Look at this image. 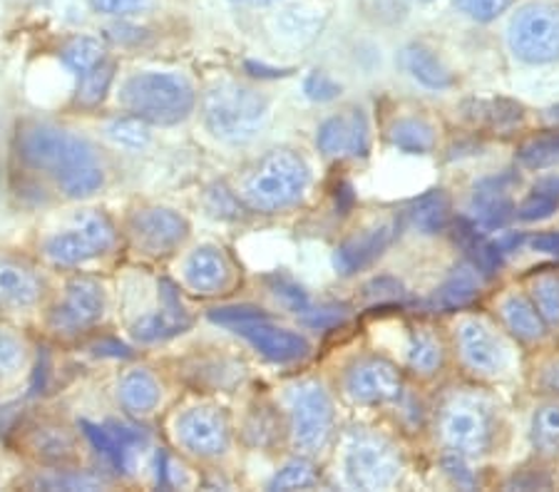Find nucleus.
<instances>
[{"label":"nucleus","instance_id":"1","mask_svg":"<svg viewBox=\"0 0 559 492\" xmlns=\"http://www.w3.org/2000/svg\"><path fill=\"white\" fill-rule=\"evenodd\" d=\"M15 155L68 196L87 200L105 184L100 152L80 132L52 122H25L15 134Z\"/></svg>","mask_w":559,"mask_h":492},{"label":"nucleus","instance_id":"2","mask_svg":"<svg viewBox=\"0 0 559 492\" xmlns=\"http://www.w3.org/2000/svg\"><path fill=\"white\" fill-rule=\"evenodd\" d=\"M122 110L157 128H173L194 112L197 89L179 73L144 70L124 80L117 93Z\"/></svg>","mask_w":559,"mask_h":492},{"label":"nucleus","instance_id":"3","mask_svg":"<svg viewBox=\"0 0 559 492\" xmlns=\"http://www.w3.org/2000/svg\"><path fill=\"white\" fill-rule=\"evenodd\" d=\"M204 128L227 145H247L257 140L269 120V100L254 87L219 80L206 87L202 100Z\"/></svg>","mask_w":559,"mask_h":492},{"label":"nucleus","instance_id":"4","mask_svg":"<svg viewBox=\"0 0 559 492\" xmlns=\"http://www.w3.org/2000/svg\"><path fill=\"white\" fill-rule=\"evenodd\" d=\"M311 169L294 149H272L241 179V202L249 209L274 214L294 207L309 190Z\"/></svg>","mask_w":559,"mask_h":492},{"label":"nucleus","instance_id":"5","mask_svg":"<svg viewBox=\"0 0 559 492\" xmlns=\"http://www.w3.org/2000/svg\"><path fill=\"white\" fill-rule=\"evenodd\" d=\"M214 324L231 328L234 334L257 348L272 363H294L309 353V341L296 331L276 326L264 311L257 307H224L210 313Z\"/></svg>","mask_w":559,"mask_h":492},{"label":"nucleus","instance_id":"6","mask_svg":"<svg viewBox=\"0 0 559 492\" xmlns=\"http://www.w3.org/2000/svg\"><path fill=\"white\" fill-rule=\"evenodd\" d=\"M117 229L105 212H78L68 227L43 241V254L56 266H83L112 252Z\"/></svg>","mask_w":559,"mask_h":492},{"label":"nucleus","instance_id":"7","mask_svg":"<svg viewBox=\"0 0 559 492\" xmlns=\"http://www.w3.org/2000/svg\"><path fill=\"white\" fill-rule=\"evenodd\" d=\"M512 56L527 65H547L559 58V8L527 3L512 15L508 28Z\"/></svg>","mask_w":559,"mask_h":492},{"label":"nucleus","instance_id":"8","mask_svg":"<svg viewBox=\"0 0 559 492\" xmlns=\"http://www.w3.org/2000/svg\"><path fill=\"white\" fill-rule=\"evenodd\" d=\"M403 460L391 441L371 433H356L346 445L344 472L350 488L385 490L401 478Z\"/></svg>","mask_w":559,"mask_h":492},{"label":"nucleus","instance_id":"9","mask_svg":"<svg viewBox=\"0 0 559 492\" xmlns=\"http://www.w3.org/2000/svg\"><path fill=\"white\" fill-rule=\"evenodd\" d=\"M294 445L304 453H319L333 433V403L321 383H299L288 393Z\"/></svg>","mask_w":559,"mask_h":492},{"label":"nucleus","instance_id":"10","mask_svg":"<svg viewBox=\"0 0 559 492\" xmlns=\"http://www.w3.org/2000/svg\"><path fill=\"white\" fill-rule=\"evenodd\" d=\"M440 435L460 458H477L492 443V413L483 400L457 396L440 416Z\"/></svg>","mask_w":559,"mask_h":492},{"label":"nucleus","instance_id":"11","mask_svg":"<svg viewBox=\"0 0 559 492\" xmlns=\"http://www.w3.org/2000/svg\"><path fill=\"white\" fill-rule=\"evenodd\" d=\"M107 307L100 281L90 276H75L62 293V301L50 313V328L62 336H75L93 328Z\"/></svg>","mask_w":559,"mask_h":492},{"label":"nucleus","instance_id":"12","mask_svg":"<svg viewBox=\"0 0 559 492\" xmlns=\"http://www.w3.org/2000/svg\"><path fill=\"white\" fill-rule=\"evenodd\" d=\"M130 237L140 252L150 256L173 254L189 237V221L167 207H144L130 217Z\"/></svg>","mask_w":559,"mask_h":492},{"label":"nucleus","instance_id":"13","mask_svg":"<svg viewBox=\"0 0 559 492\" xmlns=\"http://www.w3.org/2000/svg\"><path fill=\"white\" fill-rule=\"evenodd\" d=\"M175 435L179 445L200 458H216L229 447V423L227 416L216 408H189L175 423Z\"/></svg>","mask_w":559,"mask_h":492},{"label":"nucleus","instance_id":"14","mask_svg":"<svg viewBox=\"0 0 559 492\" xmlns=\"http://www.w3.org/2000/svg\"><path fill=\"white\" fill-rule=\"evenodd\" d=\"M316 145L326 157H366L371 149V124L366 112L350 107L333 115L316 132Z\"/></svg>","mask_w":559,"mask_h":492},{"label":"nucleus","instance_id":"15","mask_svg":"<svg viewBox=\"0 0 559 492\" xmlns=\"http://www.w3.org/2000/svg\"><path fill=\"white\" fill-rule=\"evenodd\" d=\"M518 179L512 175H500L483 179L475 187L467 204V219H471L477 229L483 231H498L504 229L515 219V202H512V190H515Z\"/></svg>","mask_w":559,"mask_h":492},{"label":"nucleus","instance_id":"16","mask_svg":"<svg viewBox=\"0 0 559 492\" xmlns=\"http://www.w3.org/2000/svg\"><path fill=\"white\" fill-rule=\"evenodd\" d=\"M346 393L356 403H368V406L391 403L401 396V373L385 358H360L346 373Z\"/></svg>","mask_w":559,"mask_h":492},{"label":"nucleus","instance_id":"17","mask_svg":"<svg viewBox=\"0 0 559 492\" xmlns=\"http://www.w3.org/2000/svg\"><path fill=\"white\" fill-rule=\"evenodd\" d=\"M159 309L144 313L140 321L132 324V336L140 344H159L167 338H175L185 331L192 328V316H189L179 291L169 281H159Z\"/></svg>","mask_w":559,"mask_h":492},{"label":"nucleus","instance_id":"18","mask_svg":"<svg viewBox=\"0 0 559 492\" xmlns=\"http://www.w3.org/2000/svg\"><path fill=\"white\" fill-rule=\"evenodd\" d=\"M45 281L31 262L0 252V311H25L43 299Z\"/></svg>","mask_w":559,"mask_h":492},{"label":"nucleus","instance_id":"19","mask_svg":"<svg viewBox=\"0 0 559 492\" xmlns=\"http://www.w3.org/2000/svg\"><path fill=\"white\" fill-rule=\"evenodd\" d=\"M395 235H399V221L395 219H383L371 224V227L360 229L358 235L348 237L344 244L333 252V266H336V272L341 276L360 272V268L376 262V259L391 247Z\"/></svg>","mask_w":559,"mask_h":492},{"label":"nucleus","instance_id":"20","mask_svg":"<svg viewBox=\"0 0 559 492\" xmlns=\"http://www.w3.org/2000/svg\"><path fill=\"white\" fill-rule=\"evenodd\" d=\"M457 346L465 363L480 373H500L508 363V351L488 324L480 319H467L457 328Z\"/></svg>","mask_w":559,"mask_h":492},{"label":"nucleus","instance_id":"21","mask_svg":"<svg viewBox=\"0 0 559 492\" xmlns=\"http://www.w3.org/2000/svg\"><path fill=\"white\" fill-rule=\"evenodd\" d=\"M83 433L97 453L103 458L115 465L117 470L128 472L132 468V458L140 453V447L144 445V435L138 431V428L122 425V423H105V425H95L83 420L80 423Z\"/></svg>","mask_w":559,"mask_h":492},{"label":"nucleus","instance_id":"22","mask_svg":"<svg viewBox=\"0 0 559 492\" xmlns=\"http://www.w3.org/2000/svg\"><path fill=\"white\" fill-rule=\"evenodd\" d=\"M182 274L189 289L202 293V297H212V293H222L229 286L231 264L219 247L202 244L187 256Z\"/></svg>","mask_w":559,"mask_h":492},{"label":"nucleus","instance_id":"23","mask_svg":"<svg viewBox=\"0 0 559 492\" xmlns=\"http://www.w3.org/2000/svg\"><path fill=\"white\" fill-rule=\"evenodd\" d=\"M485 276L477 272L473 264H460L448 279L438 286L436 293H432L428 307L436 311H455L465 309L480 297Z\"/></svg>","mask_w":559,"mask_h":492},{"label":"nucleus","instance_id":"24","mask_svg":"<svg viewBox=\"0 0 559 492\" xmlns=\"http://www.w3.org/2000/svg\"><path fill=\"white\" fill-rule=\"evenodd\" d=\"M117 400L130 416H150L159 406L162 386L147 369H132L117 383Z\"/></svg>","mask_w":559,"mask_h":492},{"label":"nucleus","instance_id":"25","mask_svg":"<svg viewBox=\"0 0 559 492\" xmlns=\"http://www.w3.org/2000/svg\"><path fill=\"white\" fill-rule=\"evenodd\" d=\"M401 68L413 80L430 89H448L455 85V75L445 68V62L436 56V50L413 43L401 50Z\"/></svg>","mask_w":559,"mask_h":492},{"label":"nucleus","instance_id":"26","mask_svg":"<svg viewBox=\"0 0 559 492\" xmlns=\"http://www.w3.org/2000/svg\"><path fill=\"white\" fill-rule=\"evenodd\" d=\"M453 237L455 244L465 252L467 264H473L483 276L498 272L502 264V254L495 247V241L485 237V231L477 229L471 219L453 221Z\"/></svg>","mask_w":559,"mask_h":492},{"label":"nucleus","instance_id":"27","mask_svg":"<svg viewBox=\"0 0 559 492\" xmlns=\"http://www.w3.org/2000/svg\"><path fill=\"white\" fill-rule=\"evenodd\" d=\"M500 313L504 326H508L518 338H522V341H539V338H545V319L539 316L535 303L522 297V293H510V297H504L500 303Z\"/></svg>","mask_w":559,"mask_h":492},{"label":"nucleus","instance_id":"28","mask_svg":"<svg viewBox=\"0 0 559 492\" xmlns=\"http://www.w3.org/2000/svg\"><path fill=\"white\" fill-rule=\"evenodd\" d=\"M408 217L420 235L426 237L440 235V231H445L450 224H453L448 194L443 190H430L423 196H418V200L411 204Z\"/></svg>","mask_w":559,"mask_h":492},{"label":"nucleus","instance_id":"29","mask_svg":"<svg viewBox=\"0 0 559 492\" xmlns=\"http://www.w3.org/2000/svg\"><path fill=\"white\" fill-rule=\"evenodd\" d=\"M391 145L408 155H428L436 147V130L423 118H401L388 130Z\"/></svg>","mask_w":559,"mask_h":492},{"label":"nucleus","instance_id":"30","mask_svg":"<svg viewBox=\"0 0 559 492\" xmlns=\"http://www.w3.org/2000/svg\"><path fill=\"white\" fill-rule=\"evenodd\" d=\"M105 58H107L105 45L97 38H93V35H78V38L68 40L66 48L60 50V62L78 77L100 65Z\"/></svg>","mask_w":559,"mask_h":492},{"label":"nucleus","instance_id":"31","mask_svg":"<svg viewBox=\"0 0 559 492\" xmlns=\"http://www.w3.org/2000/svg\"><path fill=\"white\" fill-rule=\"evenodd\" d=\"M112 80H115V62L110 58H105L100 65L78 77L75 105L85 107V110H95V107L105 100V95L110 93Z\"/></svg>","mask_w":559,"mask_h":492},{"label":"nucleus","instance_id":"32","mask_svg":"<svg viewBox=\"0 0 559 492\" xmlns=\"http://www.w3.org/2000/svg\"><path fill=\"white\" fill-rule=\"evenodd\" d=\"M465 118L475 124L504 130L522 120V107L510 100H475L465 105Z\"/></svg>","mask_w":559,"mask_h":492},{"label":"nucleus","instance_id":"33","mask_svg":"<svg viewBox=\"0 0 559 492\" xmlns=\"http://www.w3.org/2000/svg\"><path fill=\"white\" fill-rule=\"evenodd\" d=\"M408 365L420 375H430L440 369L443 363V351H440L438 338L430 331H413L408 338Z\"/></svg>","mask_w":559,"mask_h":492},{"label":"nucleus","instance_id":"34","mask_svg":"<svg viewBox=\"0 0 559 492\" xmlns=\"http://www.w3.org/2000/svg\"><path fill=\"white\" fill-rule=\"evenodd\" d=\"M105 134L115 142L117 147L130 149V152H142L152 140L150 124L142 122L140 118H132V115H124V118L107 122Z\"/></svg>","mask_w":559,"mask_h":492},{"label":"nucleus","instance_id":"35","mask_svg":"<svg viewBox=\"0 0 559 492\" xmlns=\"http://www.w3.org/2000/svg\"><path fill=\"white\" fill-rule=\"evenodd\" d=\"M532 443L543 455H559V403L537 408L532 418Z\"/></svg>","mask_w":559,"mask_h":492},{"label":"nucleus","instance_id":"36","mask_svg":"<svg viewBox=\"0 0 559 492\" xmlns=\"http://www.w3.org/2000/svg\"><path fill=\"white\" fill-rule=\"evenodd\" d=\"M532 303L547 326L559 324V274H539L532 279Z\"/></svg>","mask_w":559,"mask_h":492},{"label":"nucleus","instance_id":"37","mask_svg":"<svg viewBox=\"0 0 559 492\" xmlns=\"http://www.w3.org/2000/svg\"><path fill=\"white\" fill-rule=\"evenodd\" d=\"M33 447L45 460L52 463H66L75 455V443H72L70 433L62 431V428H43L40 433H35Z\"/></svg>","mask_w":559,"mask_h":492},{"label":"nucleus","instance_id":"38","mask_svg":"<svg viewBox=\"0 0 559 492\" xmlns=\"http://www.w3.org/2000/svg\"><path fill=\"white\" fill-rule=\"evenodd\" d=\"M319 478H316L313 465L309 460H292L286 463L276 476L269 480V490H306L313 488Z\"/></svg>","mask_w":559,"mask_h":492},{"label":"nucleus","instance_id":"39","mask_svg":"<svg viewBox=\"0 0 559 492\" xmlns=\"http://www.w3.org/2000/svg\"><path fill=\"white\" fill-rule=\"evenodd\" d=\"M559 159V130L552 134H545V137L527 142L525 147L520 149V163L530 169H543L555 165Z\"/></svg>","mask_w":559,"mask_h":492},{"label":"nucleus","instance_id":"40","mask_svg":"<svg viewBox=\"0 0 559 492\" xmlns=\"http://www.w3.org/2000/svg\"><path fill=\"white\" fill-rule=\"evenodd\" d=\"M557 209H559V196L535 187V192H532L515 209V217L522 221H539V219L552 217Z\"/></svg>","mask_w":559,"mask_h":492},{"label":"nucleus","instance_id":"41","mask_svg":"<svg viewBox=\"0 0 559 492\" xmlns=\"http://www.w3.org/2000/svg\"><path fill=\"white\" fill-rule=\"evenodd\" d=\"M276 416L272 413V408H259L251 413L247 420V441L257 447H266L276 441Z\"/></svg>","mask_w":559,"mask_h":492},{"label":"nucleus","instance_id":"42","mask_svg":"<svg viewBox=\"0 0 559 492\" xmlns=\"http://www.w3.org/2000/svg\"><path fill=\"white\" fill-rule=\"evenodd\" d=\"M25 361V344L11 331L0 328V379H8Z\"/></svg>","mask_w":559,"mask_h":492},{"label":"nucleus","instance_id":"43","mask_svg":"<svg viewBox=\"0 0 559 492\" xmlns=\"http://www.w3.org/2000/svg\"><path fill=\"white\" fill-rule=\"evenodd\" d=\"M453 3L457 11L471 17V21L490 23L508 11L512 0H453Z\"/></svg>","mask_w":559,"mask_h":492},{"label":"nucleus","instance_id":"44","mask_svg":"<svg viewBox=\"0 0 559 492\" xmlns=\"http://www.w3.org/2000/svg\"><path fill=\"white\" fill-rule=\"evenodd\" d=\"M272 291H274V297L282 301L288 311L296 313V316H301V313L311 307V301L304 293L301 286L294 284L292 279H286V276H274Z\"/></svg>","mask_w":559,"mask_h":492},{"label":"nucleus","instance_id":"45","mask_svg":"<svg viewBox=\"0 0 559 492\" xmlns=\"http://www.w3.org/2000/svg\"><path fill=\"white\" fill-rule=\"evenodd\" d=\"M364 297L376 303V307H383V303L403 301L405 289L399 279H393V276H378V279L364 286Z\"/></svg>","mask_w":559,"mask_h":492},{"label":"nucleus","instance_id":"46","mask_svg":"<svg viewBox=\"0 0 559 492\" xmlns=\"http://www.w3.org/2000/svg\"><path fill=\"white\" fill-rule=\"evenodd\" d=\"M304 93L313 103H331L341 95V83H336L323 70H313V73L304 80Z\"/></svg>","mask_w":559,"mask_h":492},{"label":"nucleus","instance_id":"47","mask_svg":"<svg viewBox=\"0 0 559 492\" xmlns=\"http://www.w3.org/2000/svg\"><path fill=\"white\" fill-rule=\"evenodd\" d=\"M239 207L241 204L237 200V194L229 192L224 184H216L210 192H206V209H210V214H214V217L237 219Z\"/></svg>","mask_w":559,"mask_h":492},{"label":"nucleus","instance_id":"48","mask_svg":"<svg viewBox=\"0 0 559 492\" xmlns=\"http://www.w3.org/2000/svg\"><path fill=\"white\" fill-rule=\"evenodd\" d=\"M147 3L150 0H90V8H93L95 13L120 17V15H130V13L142 11Z\"/></svg>","mask_w":559,"mask_h":492},{"label":"nucleus","instance_id":"49","mask_svg":"<svg viewBox=\"0 0 559 492\" xmlns=\"http://www.w3.org/2000/svg\"><path fill=\"white\" fill-rule=\"evenodd\" d=\"M38 485L43 488H50V490H95L100 488L103 482L97 478H90V476H56V478H45L38 480Z\"/></svg>","mask_w":559,"mask_h":492},{"label":"nucleus","instance_id":"50","mask_svg":"<svg viewBox=\"0 0 559 492\" xmlns=\"http://www.w3.org/2000/svg\"><path fill=\"white\" fill-rule=\"evenodd\" d=\"M527 241H530V247L535 249V252L559 256V231H543V235L530 237Z\"/></svg>","mask_w":559,"mask_h":492},{"label":"nucleus","instance_id":"51","mask_svg":"<svg viewBox=\"0 0 559 492\" xmlns=\"http://www.w3.org/2000/svg\"><path fill=\"white\" fill-rule=\"evenodd\" d=\"M543 386L549 393H559V363L547 365V369L543 371Z\"/></svg>","mask_w":559,"mask_h":492},{"label":"nucleus","instance_id":"52","mask_svg":"<svg viewBox=\"0 0 559 492\" xmlns=\"http://www.w3.org/2000/svg\"><path fill=\"white\" fill-rule=\"evenodd\" d=\"M537 187H539V190H545L549 194H557L559 196V177H549V179H545V182H539Z\"/></svg>","mask_w":559,"mask_h":492},{"label":"nucleus","instance_id":"53","mask_svg":"<svg viewBox=\"0 0 559 492\" xmlns=\"http://www.w3.org/2000/svg\"><path fill=\"white\" fill-rule=\"evenodd\" d=\"M545 118H547L549 122H552V124H557V128H559V107H552V110H547V112H545Z\"/></svg>","mask_w":559,"mask_h":492},{"label":"nucleus","instance_id":"54","mask_svg":"<svg viewBox=\"0 0 559 492\" xmlns=\"http://www.w3.org/2000/svg\"><path fill=\"white\" fill-rule=\"evenodd\" d=\"M234 3H254V5H266V3H276V0H234Z\"/></svg>","mask_w":559,"mask_h":492},{"label":"nucleus","instance_id":"55","mask_svg":"<svg viewBox=\"0 0 559 492\" xmlns=\"http://www.w3.org/2000/svg\"><path fill=\"white\" fill-rule=\"evenodd\" d=\"M423 3H428V0H423Z\"/></svg>","mask_w":559,"mask_h":492}]
</instances>
